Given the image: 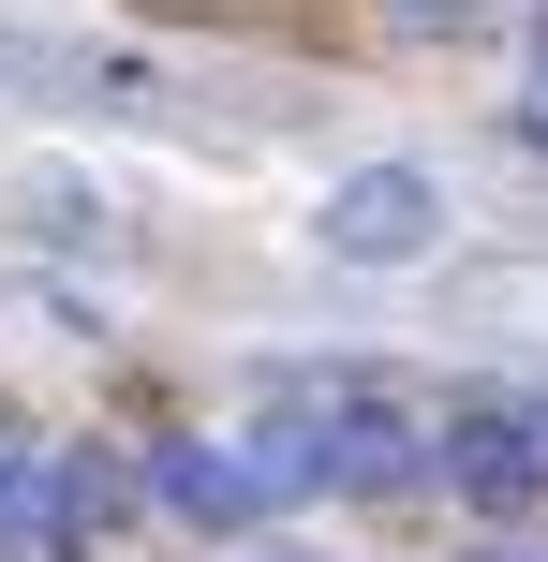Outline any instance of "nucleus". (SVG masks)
<instances>
[{
	"label": "nucleus",
	"instance_id": "nucleus-7",
	"mask_svg": "<svg viewBox=\"0 0 548 562\" xmlns=\"http://www.w3.org/2000/svg\"><path fill=\"white\" fill-rule=\"evenodd\" d=\"M460 311H474V326H504V311H548V267H490Z\"/></svg>",
	"mask_w": 548,
	"mask_h": 562
},
{
	"label": "nucleus",
	"instance_id": "nucleus-3",
	"mask_svg": "<svg viewBox=\"0 0 548 562\" xmlns=\"http://www.w3.org/2000/svg\"><path fill=\"white\" fill-rule=\"evenodd\" d=\"M148 504H164V518H193V533H237V518H267L253 504V474H237V445H148Z\"/></svg>",
	"mask_w": 548,
	"mask_h": 562
},
{
	"label": "nucleus",
	"instance_id": "nucleus-9",
	"mask_svg": "<svg viewBox=\"0 0 548 562\" xmlns=\"http://www.w3.org/2000/svg\"><path fill=\"white\" fill-rule=\"evenodd\" d=\"M474 562H548V548H534V533H490V548H474Z\"/></svg>",
	"mask_w": 548,
	"mask_h": 562
},
{
	"label": "nucleus",
	"instance_id": "nucleus-2",
	"mask_svg": "<svg viewBox=\"0 0 548 562\" xmlns=\"http://www.w3.org/2000/svg\"><path fill=\"white\" fill-rule=\"evenodd\" d=\"M430 474L460 488V504L519 518L534 488H548V429H534V415H460V429H445V445H430Z\"/></svg>",
	"mask_w": 548,
	"mask_h": 562
},
{
	"label": "nucleus",
	"instance_id": "nucleus-5",
	"mask_svg": "<svg viewBox=\"0 0 548 562\" xmlns=\"http://www.w3.org/2000/svg\"><path fill=\"white\" fill-rule=\"evenodd\" d=\"M237 474H253V504H312V488H326V445H312V415H267L253 445H237Z\"/></svg>",
	"mask_w": 548,
	"mask_h": 562
},
{
	"label": "nucleus",
	"instance_id": "nucleus-8",
	"mask_svg": "<svg viewBox=\"0 0 548 562\" xmlns=\"http://www.w3.org/2000/svg\"><path fill=\"white\" fill-rule=\"evenodd\" d=\"M385 15H401V30H474L490 0H385Z\"/></svg>",
	"mask_w": 548,
	"mask_h": 562
},
{
	"label": "nucleus",
	"instance_id": "nucleus-6",
	"mask_svg": "<svg viewBox=\"0 0 548 562\" xmlns=\"http://www.w3.org/2000/svg\"><path fill=\"white\" fill-rule=\"evenodd\" d=\"M45 474H59V533H104V518H134V474H119V459H45Z\"/></svg>",
	"mask_w": 548,
	"mask_h": 562
},
{
	"label": "nucleus",
	"instance_id": "nucleus-1",
	"mask_svg": "<svg viewBox=\"0 0 548 562\" xmlns=\"http://www.w3.org/2000/svg\"><path fill=\"white\" fill-rule=\"evenodd\" d=\"M430 237H445L430 164H356L342 193H326V252H342V267H415Z\"/></svg>",
	"mask_w": 548,
	"mask_h": 562
},
{
	"label": "nucleus",
	"instance_id": "nucleus-4",
	"mask_svg": "<svg viewBox=\"0 0 548 562\" xmlns=\"http://www.w3.org/2000/svg\"><path fill=\"white\" fill-rule=\"evenodd\" d=\"M0 562H75V533H59V474L15 459V445H0Z\"/></svg>",
	"mask_w": 548,
	"mask_h": 562
}]
</instances>
